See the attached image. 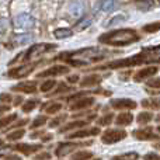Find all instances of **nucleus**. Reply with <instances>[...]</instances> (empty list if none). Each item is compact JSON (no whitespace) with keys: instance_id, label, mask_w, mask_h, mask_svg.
<instances>
[{"instance_id":"obj_1","label":"nucleus","mask_w":160,"mask_h":160,"mask_svg":"<svg viewBox=\"0 0 160 160\" xmlns=\"http://www.w3.org/2000/svg\"><path fill=\"white\" fill-rule=\"evenodd\" d=\"M145 63H160V45L145 48L138 55H133L131 58H125V59H118V61H112L107 65L98 66V69L132 68V66H138V65H145Z\"/></svg>"},{"instance_id":"obj_2","label":"nucleus","mask_w":160,"mask_h":160,"mask_svg":"<svg viewBox=\"0 0 160 160\" xmlns=\"http://www.w3.org/2000/svg\"><path fill=\"white\" fill-rule=\"evenodd\" d=\"M107 56V52L100 51L96 47L84 48V49L76 51V52H66L58 56V59H63L65 62H69L70 65H78V66H84L90 65L93 62H98Z\"/></svg>"},{"instance_id":"obj_3","label":"nucleus","mask_w":160,"mask_h":160,"mask_svg":"<svg viewBox=\"0 0 160 160\" xmlns=\"http://www.w3.org/2000/svg\"><path fill=\"white\" fill-rule=\"evenodd\" d=\"M98 41L111 47H125L139 41V34L132 28H122V30H114L102 34L100 35Z\"/></svg>"},{"instance_id":"obj_4","label":"nucleus","mask_w":160,"mask_h":160,"mask_svg":"<svg viewBox=\"0 0 160 160\" xmlns=\"http://www.w3.org/2000/svg\"><path fill=\"white\" fill-rule=\"evenodd\" d=\"M56 48V45L52 44H37L34 47H31L28 51H25L24 53V61H32L35 58H39L42 53H47L48 51Z\"/></svg>"},{"instance_id":"obj_5","label":"nucleus","mask_w":160,"mask_h":160,"mask_svg":"<svg viewBox=\"0 0 160 160\" xmlns=\"http://www.w3.org/2000/svg\"><path fill=\"white\" fill-rule=\"evenodd\" d=\"M127 136V132L122 129H107L101 136V141L107 145H112L122 141Z\"/></svg>"},{"instance_id":"obj_6","label":"nucleus","mask_w":160,"mask_h":160,"mask_svg":"<svg viewBox=\"0 0 160 160\" xmlns=\"http://www.w3.org/2000/svg\"><path fill=\"white\" fill-rule=\"evenodd\" d=\"M91 142H76V143H70V142H68V143H62L58 146V149L55 150V155L58 156V158H63V156L69 155V153H72L75 149H78V148H82L84 146V145H90Z\"/></svg>"},{"instance_id":"obj_7","label":"nucleus","mask_w":160,"mask_h":160,"mask_svg":"<svg viewBox=\"0 0 160 160\" xmlns=\"http://www.w3.org/2000/svg\"><path fill=\"white\" fill-rule=\"evenodd\" d=\"M37 65L35 63H27V65H22V66L18 68H14V69L8 70L7 72V78L10 79H20V78H25L27 75H30L34 69H35Z\"/></svg>"},{"instance_id":"obj_8","label":"nucleus","mask_w":160,"mask_h":160,"mask_svg":"<svg viewBox=\"0 0 160 160\" xmlns=\"http://www.w3.org/2000/svg\"><path fill=\"white\" fill-rule=\"evenodd\" d=\"M69 66H65V65H55V66L49 68V69L44 70L38 75V78H52V76H61V75H66L69 73Z\"/></svg>"},{"instance_id":"obj_9","label":"nucleus","mask_w":160,"mask_h":160,"mask_svg":"<svg viewBox=\"0 0 160 160\" xmlns=\"http://www.w3.org/2000/svg\"><path fill=\"white\" fill-rule=\"evenodd\" d=\"M110 104L114 110H133V108H136V102L131 98H114L111 100Z\"/></svg>"},{"instance_id":"obj_10","label":"nucleus","mask_w":160,"mask_h":160,"mask_svg":"<svg viewBox=\"0 0 160 160\" xmlns=\"http://www.w3.org/2000/svg\"><path fill=\"white\" fill-rule=\"evenodd\" d=\"M34 22H35L34 17L27 13H21L14 18V25L17 28H31L34 25Z\"/></svg>"},{"instance_id":"obj_11","label":"nucleus","mask_w":160,"mask_h":160,"mask_svg":"<svg viewBox=\"0 0 160 160\" xmlns=\"http://www.w3.org/2000/svg\"><path fill=\"white\" fill-rule=\"evenodd\" d=\"M94 104V98L93 97H82V98H76L75 101L70 104V111H79V110H84V108H90Z\"/></svg>"},{"instance_id":"obj_12","label":"nucleus","mask_w":160,"mask_h":160,"mask_svg":"<svg viewBox=\"0 0 160 160\" xmlns=\"http://www.w3.org/2000/svg\"><path fill=\"white\" fill-rule=\"evenodd\" d=\"M159 70L158 66H148V68H143V69L138 70V72L135 73V76H133V79H135V82H142V80L148 79V78H152L153 75H156Z\"/></svg>"},{"instance_id":"obj_13","label":"nucleus","mask_w":160,"mask_h":160,"mask_svg":"<svg viewBox=\"0 0 160 160\" xmlns=\"http://www.w3.org/2000/svg\"><path fill=\"white\" fill-rule=\"evenodd\" d=\"M100 129L98 128H87V129H80L76 131L73 133H69L68 138L69 139H79V138H87V136H94V135H98Z\"/></svg>"},{"instance_id":"obj_14","label":"nucleus","mask_w":160,"mask_h":160,"mask_svg":"<svg viewBox=\"0 0 160 160\" xmlns=\"http://www.w3.org/2000/svg\"><path fill=\"white\" fill-rule=\"evenodd\" d=\"M133 136L139 141H150V139H155L158 136L153 132V128H143V129H135L133 131Z\"/></svg>"},{"instance_id":"obj_15","label":"nucleus","mask_w":160,"mask_h":160,"mask_svg":"<svg viewBox=\"0 0 160 160\" xmlns=\"http://www.w3.org/2000/svg\"><path fill=\"white\" fill-rule=\"evenodd\" d=\"M84 10H86V4L83 0H75V2L69 6V13L72 14L73 17H76V18L82 17L83 14H84Z\"/></svg>"},{"instance_id":"obj_16","label":"nucleus","mask_w":160,"mask_h":160,"mask_svg":"<svg viewBox=\"0 0 160 160\" xmlns=\"http://www.w3.org/2000/svg\"><path fill=\"white\" fill-rule=\"evenodd\" d=\"M14 150L22 153V155L28 156L31 153H35L38 150H41V145H28V143H18L14 146Z\"/></svg>"},{"instance_id":"obj_17","label":"nucleus","mask_w":160,"mask_h":160,"mask_svg":"<svg viewBox=\"0 0 160 160\" xmlns=\"http://www.w3.org/2000/svg\"><path fill=\"white\" fill-rule=\"evenodd\" d=\"M14 91H21V93H27V94H32L37 91V82H22L18 83L17 86L13 87Z\"/></svg>"},{"instance_id":"obj_18","label":"nucleus","mask_w":160,"mask_h":160,"mask_svg":"<svg viewBox=\"0 0 160 160\" xmlns=\"http://www.w3.org/2000/svg\"><path fill=\"white\" fill-rule=\"evenodd\" d=\"M117 2L115 0H100L96 4V11H102V13H110L115 10Z\"/></svg>"},{"instance_id":"obj_19","label":"nucleus","mask_w":160,"mask_h":160,"mask_svg":"<svg viewBox=\"0 0 160 160\" xmlns=\"http://www.w3.org/2000/svg\"><path fill=\"white\" fill-rule=\"evenodd\" d=\"M101 82H102L101 75H87L80 82V86L82 87H91V86H98Z\"/></svg>"},{"instance_id":"obj_20","label":"nucleus","mask_w":160,"mask_h":160,"mask_svg":"<svg viewBox=\"0 0 160 160\" xmlns=\"http://www.w3.org/2000/svg\"><path fill=\"white\" fill-rule=\"evenodd\" d=\"M88 119H78V121H72L69 124H66L65 127H62V129L59 131L61 133L66 132V131H72V129H80V128H84L88 124Z\"/></svg>"},{"instance_id":"obj_21","label":"nucleus","mask_w":160,"mask_h":160,"mask_svg":"<svg viewBox=\"0 0 160 160\" xmlns=\"http://www.w3.org/2000/svg\"><path fill=\"white\" fill-rule=\"evenodd\" d=\"M132 119H133V117H132V114L131 112H122V114H119V115L117 117L115 124L121 125V127H127V125L132 124Z\"/></svg>"},{"instance_id":"obj_22","label":"nucleus","mask_w":160,"mask_h":160,"mask_svg":"<svg viewBox=\"0 0 160 160\" xmlns=\"http://www.w3.org/2000/svg\"><path fill=\"white\" fill-rule=\"evenodd\" d=\"M136 7L142 11H148L155 7V0H136Z\"/></svg>"},{"instance_id":"obj_23","label":"nucleus","mask_w":160,"mask_h":160,"mask_svg":"<svg viewBox=\"0 0 160 160\" xmlns=\"http://www.w3.org/2000/svg\"><path fill=\"white\" fill-rule=\"evenodd\" d=\"M53 35H55V38H58V39L69 38V37L73 35V31L69 30V28H58V30L53 31Z\"/></svg>"},{"instance_id":"obj_24","label":"nucleus","mask_w":160,"mask_h":160,"mask_svg":"<svg viewBox=\"0 0 160 160\" xmlns=\"http://www.w3.org/2000/svg\"><path fill=\"white\" fill-rule=\"evenodd\" d=\"M142 105L146 108H153V110H160V98L156 97V98H150V100H143L142 101Z\"/></svg>"},{"instance_id":"obj_25","label":"nucleus","mask_w":160,"mask_h":160,"mask_svg":"<svg viewBox=\"0 0 160 160\" xmlns=\"http://www.w3.org/2000/svg\"><path fill=\"white\" fill-rule=\"evenodd\" d=\"M138 159H139V155L136 152H128L118 156H114L111 160H138Z\"/></svg>"},{"instance_id":"obj_26","label":"nucleus","mask_w":160,"mask_h":160,"mask_svg":"<svg viewBox=\"0 0 160 160\" xmlns=\"http://www.w3.org/2000/svg\"><path fill=\"white\" fill-rule=\"evenodd\" d=\"M153 119V114L152 112H141L138 117H136V121H138V124H141V125H145V124H148V122H150Z\"/></svg>"},{"instance_id":"obj_27","label":"nucleus","mask_w":160,"mask_h":160,"mask_svg":"<svg viewBox=\"0 0 160 160\" xmlns=\"http://www.w3.org/2000/svg\"><path fill=\"white\" fill-rule=\"evenodd\" d=\"M93 158V153L88 152V150H80V152L75 153L72 156V160H88Z\"/></svg>"},{"instance_id":"obj_28","label":"nucleus","mask_w":160,"mask_h":160,"mask_svg":"<svg viewBox=\"0 0 160 160\" xmlns=\"http://www.w3.org/2000/svg\"><path fill=\"white\" fill-rule=\"evenodd\" d=\"M32 38L34 37L31 35V34H22V35H17L16 38H14V41L18 45H24V44H28L30 41H32Z\"/></svg>"},{"instance_id":"obj_29","label":"nucleus","mask_w":160,"mask_h":160,"mask_svg":"<svg viewBox=\"0 0 160 160\" xmlns=\"http://www.w3.org/2000/svg\"><path fill=\"white\" fill-rule=\"evenodd\" d=\"M24 135H25V131L20 128V129H16L14 132H10V133H8V135H7V139H8V141H18V139H21Z\"/></svg>"},{"instance_id":"obj_30","label":"nucleus","mask_w":160,"mask_h":160,"mask_svg":"<svg viewBox=\"0 0 160 160\" xmlns=\"http://www.w3.org/2000/svg\"><path fill=\"white\" fill-rule=\"evenodd\" d=\"M143 31L145 32H158L160 31V21H156V22H150V24H146L143 27Z\"/></svg>"},{"instance_id":"obj_31","label":"nucleus","mask_w":160,"mask_h":160,"mask_svg":"<svg viewBox=\"0 0 160 160\" xmlns=\"http://www.w3.org/2000/svg\"><path fill=\"white\" fill-rule=\"evenodd\" d=\"M90 24H91V18H87V17H83V18L80 20L78 24L75 25V30H78V31H83L84 28H87Z\"/></svg>"},{"instance_id":"obj_32","label":"nucleus","mask_w":160,"mask_h":160,"mask_svg":"<svg viewBox=\"0 0 160 160\" xmlns=\"http://www.w3.org/2000/svg\"><path fill=\"white\" fill-rule=\"evenodd\" d=\"M48 114H56L58 111L62 110V104L61 102H52V104L47 105V108H44Z\"/></svg>"},{"instance_id":"obj_33","label":"nucleus","mask_w":160,"mask_h":160,"mask_svg":"<svg viewBox=\"0 0 160 160\" xmlns=\"http://www.w3.org/2000/svg\"><path fill=\"white\" fill-rule=\"evenodd\" d=\"M37 104H38L37 100H30V101H27V102L22 104V111H24V112H31V111L37 107Z\"/></svg>"},{"instance_id":"obj_34","label":"nucleus","mask_w":160,"mask_h":160,"mask_svg":"<svg viewBox=\"0 0 160 160\" xmlns=\"http://www.w3.org/2000/svg\"><path fill=\"white\" fill-rule=\"evenodd\" d=\"M56 86V82L55 80H47V82H44L41 84V91H44V93H47V91H49V90H52L53 87Z\"/></svg>"},{"instance_id":"obj_35","label":"nucleus","mask_w":160,"mask_h":160,"mask_svg":"<svg viewBox=\"0 0 160 160\" xmlns=\"http://www.w3.org/2000/svg\"><path fill=\"white\" fill-rule=\"evenodd\" d=\"M47 117L45 115H39V117H37L35 119L32 121V124H31V128H38V127H42V125H45L47 124Z\"/></svg>"},{"instance_id":"obj_36","label":"nucleus","mask_w":160,"mask_h":160,"mask_svg":"<svg viewBox=\"0 0 160 160\" xmlns=\"http://www.w3.org/2000/svg\"><path fill=\"white\" fill-rule=\"evenodd\" d=\"M16 118H17L16 114H11V115H8V117H6V118H2V119H0V131H2L4 127H7L8 124H11V122H13Z\"/></svg>"},{"instance_id":"obj_37","label":"nucleus","mask_w":160,"mask_h":160,"mask_svg":"<svg viewBox=\"0 0 160 160\" xmlns=\"http://www.w3.org/2000/svg\"><path fill=\"white\" fill-rule=\"evenodd\" d=\"M112 118H114V114H107V115H104L102 118H100L98 121H97V124L98 125H110L111 122H112Z\"/></svg>"},{"instance_id":"obj_38","label":"nucleus","mask_w":160,"mask_h":160,"mask_svg":"<svg viewBox=\"0 0 160 160\" xmlns=\"http://www.w3.org/2000/svg\"><path fill=\"white\" fill-rule=\"evenodd\" d=\"M66 114H63V115H59V117H56V118H53L52 121L49 122V127L51 128H55V127H58L59 124H62V122L65 121V119H66Z\"/></svg>"},{"instance_id":"obj_39","label":"nucleus","mask_w":160,"mask_h":160,"mask_svg":"<svg viewBox=\"0 0 160 160\" xmlns=\"http://www.w3.org/2000/svg\"><path fill=\"white\" fill-rule=\"evenodd\" d=\"M148 86L150 88H160V78H155V79H150L148 82Z\"/></svg>"},{"instance_id":"obj_40","label":"nucleus","mask_w":160,"mask_h":160,"mask_svg":"<svg viewBox=\"0 0 160 160\" xmlns=\"http://www.w3.org/2000/svg\"><path fill=\"white\" fill-rule=\"evenodd\" d=\"M122 21H125V16H117V17H114V20H111L110 22H108V25H115V24H119V22H122Z\"/></svg>"},{"instance_id":"obj_41","label":"nucleus","mask_w":160,"mask_h":160,"mask_svg":"<svg viewBox=\"0 0 160 160\" xmlns=\"http://www.w3.org/2000/svg\"><path fill=\"white\" fill-rule=\"evenodd\" d=\"M145 160H160V155L158 153H148V155L143 156Z\"/></svg>"},{"instance_id":"obj_42","label":"nucleus","mask_w":160,"mask_h":160,"mask_svg":"<svg viewBox=\"0 0 160 160\" xmlns=\"http://www.w3.org/2000/svg\"><path fill=\"white\" fill-rule=\"evenodd\" d=\"M49 159H51V153H47V152L39 153V155L35 156V160H49Z\"/></svg>"},{"instance_id":"obj_43","label":"nucleus","mask_w":160,"mask_h":160,"mask_svg":"<svg viewBox=\"0 0 160 160\" xmlns=\"http://www.w3.org/2000/svg\"><path fill=\"white\" fill-rule=\"evenodd\" d=\"M0 101H3V102H10V101H11V96H10V94L2 93V94H0Z\"/></svg>"},{"instance_id":"obj_44","label":"nucleus","mask_w":160,"mask_h":160,"mask_svg":"<svg viewBox=\"0 0 160 160\" xmlns=\"http://www.w3.org/2000/svg\"><path fill=\"white\" fill-rule=\"evenodd\" d=\"M68 90H70V87H68L66 84H63V83H61V87H59L58 90L55 91V94H59V93H62V91H68Z\"/></svg>"},{"instance_id":"obj_45","label":"nucleus","mask_w":160,"mask_h":160,"mask_svg":"<svg viewBox=\"0 0 160 160\" xmlns=\"http://www.w3.org/2000/svg\"><path fill=\"white\" fill-rule=\"evenodd\" d=\"M79 76L78 75H75V76H69V78H68V82L69 83H76V82H79Z\"/></svg>"},{"instance_id":"obj_46","label":"nucleus","mask_w":160,"mask_h":160,"mask_svg":"<svg viewBox=\"0 0 160 160\" xmlns=\"http://www.w3.org/2000/svg\"><path fill=\"white\" fill-rule=\"evenodd\" d=\"M4 159H6V160H21V158H20V156H17V155H10V156H6Z\"/></svg>"},{"instance_id":"obj_47","label":"nucleus","mask_w":160,"mask_h":160,"mask_svg":"<svg viewBox=\"0 0 160 160\" xmlns=\"http://www.w3.org/2000/svg\"><path fill=\"white\" fill-rule=\"evenodd\" d=\"M44 135V131H38V132H34V133H31V138H38V136H42Z\"/></svg>"},{"instance_id":"obj_48","label":"nucleus","mask_w":160,"mask_h":160,"mask_svg":"<svg viewBox=\"0 0 160 160\" xmlns=\"http://www.w3.org/2000/svg\"><path fill=\"white\" fill-rule=\"evenodd\" d=\"M51 139H52V135H51V133H48V135H44V136H42L41 141H42V142H48V141H51Z\"/></svg>"},{"instance_id":"obj_49","label":"nucleus","mask_w":160,"mask_h":160,"mask_svg":"<svg viewBox=\"0 0 160 160\" xmlns=\"http://www.w3.org/2000/svg\"><path fill=\"white\" fill-rule=\"evenodd\" d=\"M21 102H22V97H17V98H16V101H14V104H16V105H18V104H21Z\"/></svg>"},{"instance_id":"obj_50","label":"nucleus","mask_w":160,"mask_h":160,"mask_svg":"<svg viewBox=\"0 0 160 160\" xmlns=\"http://www.w3.org/2000/svg\"><path fill=\"white\" fill-rule=\"evenodd\" d=\"M8 110H10V107H8V105H3V107H2L3 112H4V111H8Z\"/></svg>"},{"instance_id":"obj_51","label":"nucleus","mask_w":160,"mask_h":160,"mask_svg":"<svg viewBox=\"0 0 160 160\" xmlns=\"http://www.w3.org/2000/svg\"><path fill=\"white\" fill-rule=\"evenodd\" d=\"M156 122H159V124H160V114H159L158 117H156Z\"/></svg>"},{"instance_id":"obj_52","label":"nucleus","mask_w":160,"mask_h":160,"mask_svg":"<svg viewBox=\"0 0 160 160\" xmlns=\"http://www.w3.org/2000/svg\"><path fill=\"white\" fill-rule=\"evenodd\" d=\"M155 148H156V149H160V142H159V143H156V145H155Z\"/></svg>"},{"instance_id":"obj_53","label":"nucleus","mask_w":160,"mask_h":160,"mask_svg":"<svg viewBox=\"0 0 160 160\" xmlns=\"http://www.w3.org/2000/svg\"><path fill=\"white\" fill-rule=\"evenodd\" d=\"M3 146H4V143H3V141L0 139V148H3Z\"/></svg>"}]
</instances>
